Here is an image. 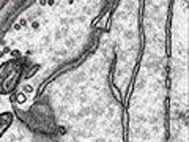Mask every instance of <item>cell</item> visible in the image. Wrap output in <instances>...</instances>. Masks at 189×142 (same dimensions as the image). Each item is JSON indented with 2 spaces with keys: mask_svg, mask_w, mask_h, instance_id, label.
<instances>
[{
  "mask_svg": "<svg viewBox=\"0 0 189 142\" xmlns=\"http://www.w3.org/2000/svg\"><path fill=\"white\" fill-rule=\"evenodd\" d=\"M17 97H19V98H17V101H19V103H22V101H25V95H24V93H21V95H17Z\"/></svg>",
  "mask_w": 189,
  "mask_h": 142,
  "instance_id": "cell-3",
  "label": "cell"
},
{
  "mask_svg": "<svg viewBox=\"0 0 189 142\" xmlns=\"http://www.w3.org/2000/svg\"><path fill=\"white\" fill-rule=\"evenodd\" d=\"M13 123V114L11 112H2L0 114V137L5 134V131Z\"/></svg>",
  "mask_w": 189,
  "mask_h": 142,
  "instance_id": "cell-2",
  "label": "cell"
},
{
  "mask_svg": "<svg viewBox=\"0 0 189 142\" xmlns=\"http://www.w3.org/2000/svg\"><path fill=\"white\" fill-rule=\"evenodd\" d=\"M21 73V66L14 60H8L0 65V95H8L16 89Z\"/></svg>",
  "mask_w": 189,
  "mask_h": 142,
  "instance_id": "cell-1",
  "label": "cell"
},
{
  "mask_svg": "<svg viewBox=\"0 0 189 142\" xmlns=\"http://www.w3.org/2000/svg\"><path fill=\"white\" fill-rule=\"evenodd\" d=\"M24 92H32V87H30V85H27V87H24Z\"/></svg>",
  "mask_w": 189,
  "mask_h": 142,
  "instance_id": "cell-4",
  "label": "cell"
}]
</instances>
